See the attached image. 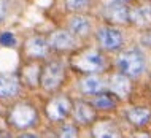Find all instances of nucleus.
Masks as SVG:
<instances>
[{
  "label": "nucleus",
  "instance_id": "11",
  "mask_svg": "<svg viewBox=\"0 0 151 138\" xmlns=\"http://www.w3.org/2000/svg\"><path fill=\"white\" fill-rule=\"evenodd\" d=\"M107 89L111 91L113 94H116L121 100H126L132 94V78H129L127 75L121 72H116L108 78Z\"/></svg>",
  "mask_w": 151,
  "mask_h": 138
},
{
  "label": "nucleus",
  "instance_id": "10",
  "mask_svg": "<svg viewBox=\"0 0 151 138\" xmlns=\"http://www.w3.org/2000/svg\"><path fill=\"white\" fill-rule=\"evenodd\" d=\"M51 51L50 40L45 38L42 35H32L24 41V52L26 56L32 60L45 59Z\"/></svg>",
  "mask_w": 151,
  "mask_h": 138
},
{
  "label": "nucleus",
  "instance_id": "14",
  "mask_svg": "<svg viewBox=\"0 0 151 138\" xmlns=\"http://www.w3.org/2000/svg\"><path fill=\"white\" fill-rule=\"evenodd\" d=\"M130 26L138 30L150 29L151 27V5L150 3L130 6Z\"/></svg>",
  "mask_w": 151,
  "mask_h": 138
},
{
  "label": "nucleus",
  "instance_id": "23",
  "mask_svg": "<svg viewBox=\"0 0 151 138\" xmlns=\"http://www.w3.org/2000/svg\"><path fill=\"white\" fill-rule=\"evenodd\" d=\"M138 41H140L142 48H145V49H151V27H150V29L140 30V38H138Z\"/></svg>",
  "mask_w": 151,
  "mask_h": 138
},
{
  "label": "nucleus",
  "instance_id": "4",
  "mask_svg": "<svg viewBox=\"0 0 151 138\" xmlns=\"http://www.w3.org/2000/svg\"><path fill=\"white\" fill-rule=\"evenodd\" d=\"M64 79H65V67L62 60L52 59V60H48L45 65H42L40 87L45 92H56L62 86Z\"/></svg>",
  "mask_w": 151,
  "mask_h": 138
},
{
  "label": "nucleus",
  "instance_id": "2",
  "mask_svg": "<svg viewBox=\"0 0 151 138\" xmlns=\"http://www.w3.org/2000/svg\"><path fill=\"white\" fill-rule=\"evenodd\" d=\"M8 124L18 130H27L38 124V109L29 102H18L8 109Z\"/></svg>",
  "mask_w": 151,
  "mask_h": 138
},
{
  "label": "nucleus",
  "instance_id": "15",
  "mask_svg": "<svg viewBox=\"0 0 151 138\" xmlns=\"http://www.w3.org/2000/svg\"><path fill=\"white\" fill-rule=\"evenodd\" d=\"M126 121L135 129H143L151 122V108L148 107H132L124 111Z\"/></svg>",
  "mask_w": 151,
  "mask_h": 138
},
{
  "label": "nucleus",
  "instance_id": "19",
  "mask_svg": "<svg viewBox=\"0 0 151 138\" xmlns=\"http://www.w3.org/2000/svg\"><path fill=\"white\" fill-rule=\"evenodd\" d=\"M40 73H42V65H38L37 62H30L27 65H24L21 70V81L29 87H37L40 86Z\"/></svg>",
  "mask_w": 151,
  "mask_h": 138
},
{
  "label": "nucleus",
  "instance_id": "18",
  "mask_svg": "<svg viewBox=\"0 0 151 138\" xmlns=\"http://www.w3.org/2000/svg\"><path fill=\"white\" fill-rule=\"evenodd\" d=\"M119 97L116 94H113L111 91H104L100 92V94L94 95L91 99L92 105L97 108V111H113L118 105H119Z\"/></svg>",
  "mask_w": 151,
  "mask_h": 138
},
{
  "label": "nucleus",
  "instance_id": "1",
  "mask_svg": "<svg viewBox=\"0 0 151 138\" xmlns=\"http://www.w3.org/2000/svg\"><path fill=\"white\" fill-rule=\"evenodd\" d=\"M115 65L118 72L127 75L132 79H138L146 72V56L140 48H130L116 56Z\"/></svg>",
  "mask_w": 151,
  "mask_h": 138
},
{
  "label": "nucleus",
  "instance_id": "7",
  "mask_svg": "<svg viewBox=\"0 0 151 138\" xmlns=\"http://www.w3.org/2000/svg\"><path fill=\"white\" fill-rule=\"evenodd\" d=\"M102 16L111 26H130V6L119 0H110L102 8Z\"/></svg>",
  "mask_w": 151,
  "mask_h": 138
},
{
  "label": "nucleus",
  "instance_id": "16",
  "mask_svg": "<svg viewBox=\"0 0 151 138\" xmlns=\"http://www.w3.org/2000/svg\"><path fill=\"white\" fill-rule=\"evenodd\" d=\"M22 81L14 75L0 73V99H13L21 92Z\"/></svg>",
  "mask_w": 151,
  "mask_h": 138
},
{
  "label": "nucleus",
  "instance_id": "25",
  "mask_svg": "<svg viewBox=\"0 0 151 138\" xmlns=\"http://www.w3.org/2000/svg\"><path fill=\"white\" fill-rule=\"evenodd\" d=\"M19 137H38V135H37V133H34V132L26 133V132H22V130H21V133H19Z\"/></svg>",
  "mask_w": 151,
  "mask_h": 138
},
{
  "label": "nucleus",
  "instance_id": "21",
  "mask_svg": "<svg viewBox=\"0 0 151 138\" xmlns=\"http://www.w3.org/2000/svg\"><path fill=\"white\" fill-rule=\"evenodd\" d=\"M59 137L62 138H72V137H78L80 132H78V127H76L73 122H65L59 127V132H58Z\"/></svg>",
  "mask_w": 151,
  "mask_h": 138
},
{
  "label": "nucleus",
  "instance_id": "12",
  "mask_svg": "<svg viewBox=\"0 0 151 138\" xmlns=\"http://www.w3.org/2000/svg\"><path fill=\"white\" fill-rule=\"evenodd\" d=\"M78 91L83 95L94 97L100 92L107 91V81H105L99 73H88L78 81Z\"/></svg>",
  "mask_w": 151,
  "mask_h": 138
},
{
  "label": "nucleus",
  "instance_id": "6",
  "mask_svg": "<svg viewBox=\"0 0 151 138\" xmlns=\"http://www.w3.org/2000/svg\"><path fill=\"white\" fill-rule=\"evenodd\" d=\"M72 105H73V102L67 95L56 94L45 105V114H46V117L51 122L60 124L64 121H67L68 116L72 114Z\"/></svg>",
  "mask_w": 151,
  "mask_h": 138
},
{
  "label": "nucleus",
  "instance_id": "17",
  "mask_svg": "<svg viewBox=\"0 0 151 138\" xmlns=\"http://www.w3.org/2000/svg\"><path fill=\"white\" fill-rule=\"evenodd\" d=\"M91 135L94 138H118L121 132L118 130V125L110 119L96 121L91 127Z\"/></svg>",
  "mask_w": 151,
  "mask_h": 138
},
{
  "label": "nucleus",
  "instance_id": "3",
  "mask_svg": "<svg viewBox=\"0 0 151 138\" xmlns=\"http://www.w3.org/2000/svg\"><path fill=\"white\" fill-rule=\"evenodd\" d=\"M72 67L81 73H102L107 68V59L99 49L75 51L70 59Z\"/></svg>",
  "mask_w": 151,
  "mask_h": 138
},
{
  "label": "nucleus",
  "instance_id": "22",
  "mask_svg": "<svg viewBox=\"0 0 151 138\" xmlns=\"http://www.w3.org/2000/svg\"><path fill=\"white\" fill-rule=\"evenodd\" d=\"M16 44H18V38H16V35L13 32H2L0 34V46L3 48H14Z\"/></svg>",
  "mask_w": 151,
  "mask_h": 138
},
{
  "label": "nucleus",
  "instance_id": "20",
  "mask_svg": "<svg viewBox=\"0 0 151 138\" xmlns=\"http://www.w3.org/2000/svg\"><path fill=\"white\" fill-rule=\"evenodd\" d=\"M65 11L70 14L88 13L92 6V0H64Z\"/></svg>",
  "mask_w": 151,
  "mask_h": 138
},
{
  "label": "nucleus",
  "instance_id": "24",
  "mask_svg": "<svg viewBox=\"0 0 151 138\" xmlns=\"http://www.w3.org/2000/svg\"><path fill=\"white\" fill-rule=\"evenodd\" d=\"M6 11H8V6H6V2L5 0H0V22L5 19L6 16Z\"/></svg>",
  "mask_w": 151,
  "mask_h": 138
},
{
  "label": "nucleus",
  "instance_id": "26",
  "mask_svg": "<svg viewBox=\"0 0 151 138\" xmlns=\"http://www.w3.org/2000/svg\"><path fill=\"white\" fill-rule=\"evenodd\" d=\"M119 2H124V3H130V2H134V0H119Z\"/></svg>",
  "mask_w": 151,
  "mask_h": 138
},
{
  "label": "nucleus",
  "instance_id": "9",
  "mask_svg": "<svg viewBox=\"0 0 151 138\" xmlns=\"http://www.w3.org/2000/svg\"><path fill=\"white\" fill-rule=\"evenodd\" d=\"M72 117L80 125H92L97 121V108L91 100H73Z\"/></svg>",
  "mask_w": 151,
  "mask_h": 138
},
{
  "label": "nucleus",
  "instance_id": "13",
  "mask_svg": "<svg viewBox=\"0 0 151 138\" xmlns=\"http://www.w3.org/2000/svg\"><path fill=\"white\" fill-rule=\"evenodd\" d=\"M67 29L78 38H88L92 32V21L86 13L72 14V18L67 21Z\"/></svg>",
  "mask_w": 151,
  "mask_h": 138
},
{
  "label": "nucleus",
  "instance_id": "8",
  "mask_svg": "<svg viewBox=\"0 0 151 138\" xmlns=\"http://www.w3.org/2000/svg\"><path fill=\"white\" fill-rule=\"evenodd\" d=\"M51 49L58 52H75L78 49V36L68 29H56L48 35Z\"/></svg>",
  "mask_w": 151,
  "mask_h": 138
},
{
  "label": "nucleus",
  "instance_id": "5",
  "mask_svg": "<svg viewBox=\"0 0 151 138\" xmlns=\"http://www.w3.org/2000/svg\"><path fill=\"white\" fill-rule=\"evenodd\" d=\"M96 40L99 43L100 49L108 51V52H118L124 46V34L122 30L118 29V26H102L96 32Z\"/></svg>",
  "mask_w": 151,
  "mask_h": 138
},
{
  "label": "nucleus",
  "instance_id": "27",
  "mask_svg": "<svg viewBox=\"0 0 151 138\" xmlns=\"http://www.w3.org/2000/svg\"><path fill=\"white\" fill-rule=\"evenodd\" d=\"M148 92H150V95H151V81H150V84H148Z\"/></svg>",
  "mask_w": 151,
  "mask_h": 138
}]
</instances>
